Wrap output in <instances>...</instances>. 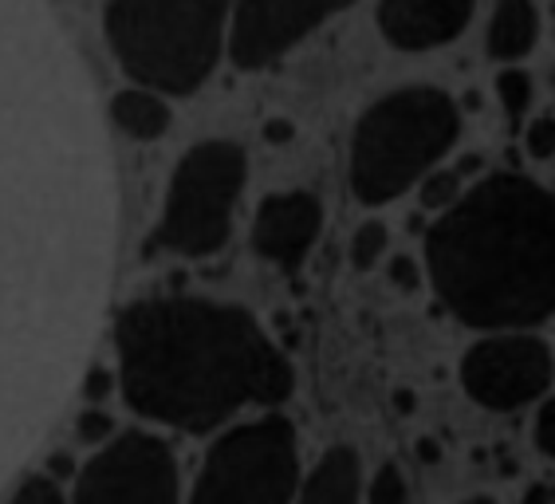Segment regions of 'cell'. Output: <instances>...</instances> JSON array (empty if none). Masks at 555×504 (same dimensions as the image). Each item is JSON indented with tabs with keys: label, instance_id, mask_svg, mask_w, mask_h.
<instances>
[{
	"label": "cell",
	"instance_id": "1",
	"mask_svg": "<svg viewBox=\"0 0 555 504\" xmlns=\"http://www.w3.org/2000/svg\"><path fill=\"white\" fill-rule=\"evenodd\" d=\"M60 245L52 52L28 0H0V469L21 450L40 395Z\"/></svg>",
	"mask_w": 555,
	"mask_h": 504
},
{
	"label": "cell",
	"instance_id": "2",
	"mask_svg": "<svg viewBox=\"0 0 555 504\" xmlns=\"http://www.w3.org/2000/svg\"><path fill=\"white\" fill-rule=\"evenodd\" d=\"M118 383L134 414L209 434L248 406H280L296 387L292 363L236 303L158 296L115 323Z\"/></svg>",
	"mask_w": 555,
	"mask_h": 504
},
{
	"label": "cell",
	"instance_id": "3",
	"mask_svg": "<svg viewBox=\"0 0 555 504\" xmlns=\"http://www.w3.org/2000/svg\"><path fill=\"white\" fill-rule=\"evenodd\" d=\"M438 300L481 332L555 315V194L524 173H489L426 233Z\"/></svg>",
	"mask_w": 555,
	"mask_h": 504
},
{
	"label": "cell",
	"instance_id": "4",
	"mask_svg": "<svg viewBox=\"0 0 555 504\" xmlns=\"http://www.w3.org/2000/svg\"><path fill=\"white\" fill-rule=\"evenodd\" d=\"M233 0H107L111 52L130 79L162 95H193L224 52Z\"/></svg>",
	"mask_w": 555,
	"mask_h": 504
},
{
	"label": "cell",
	"instance_id": "5",
	"mask_svg": "<svg viewBox=\"0 0 555 504\" xmlns=\"http://www.w3.org/2000/svg\"><path fill=\"white\" fill-rule=\"evenodd\" d=\"M461 134L457 103L438 87H402L359 118L351 139V190L363 205H386L426 178Z\"/></svg>",
	"mask_w": 555,
	"mask_h": 504
},
{
	"label": "cell",
	"instance_id": "6",
	"mask_svg": "<svg viewBox=\"0 0 555 504\" xmlns=\"http://www.w3.org/2000/svg\"><path fill=\"white\" fill-rule=\"evenodd\" d=\"M245 178L248 158L236 142L209 139L185 151L166 190L158 229L150 233V248L190 260L221 253L233 233V214Z\"/></svg>",
	"mask_w": 555,
	"mask_h": 504
},
{
	"label": "cell",
	"instance_id": "7",
	"mask_svg": "<svg viewBox=\"0 0 555 504\" xmlns=\"http://www.w3.org/2000/svg\"><path fill=\"white\" fill-rule=\"evenodd\" d=\"M299 493L296 426L280 414L233 426L214 441L190 504H292Z\"/></svg>",
	"mask_w": 555,
	"mask_h": 504
},
{
	"label": "cell",
	"instance_id": "8",
	"mask_svg": "<svg viewBox=\"0 0 555 504\" xmlns=\"http://www.w3.org/2000/svg\"><path fill=\"white\" fill-rule=\"evenodd\" d=\"M75 504H182L173 450L146 429L118 434L79 473Z\"/></svg>",
	"mask_w": 555,
	"mask_h": 504
},
{
	"label": "cell",
	"instance_id": "9",
	"mask_svg": "<svg viewBox=\"0 0 555 504\" xmlns=\"http://www.w3.org/2000/svg\"><path fill=\"white\" fill-rule=\"evenodd\" d=\"M555 378L552 347L540 335H489L461 354V387L485 410L513 414L544 398Z\"/></svg>",
	"mask_w": 555,
	"mask_h": 504
},
{
	"label": "cell",
	"instance_id": "10",
	"mask_svg": "<svg viewBox=\"0 0 555 504\" xmlns=\"http://www.w3.org/2000/svg\"><path fill=\"white\" fill-rule=\"evenodd\" d=\"M351 4L354 0H233L229 55L241 72H260Z\"/></svg>",
	"mask_w": 555,
	"mask_h": 504
},
{
	"label": "cell",
	"instance_id": "11",
	"mask_svg": "<svg viewBox=\"0 0 555 504\" xmlns=\"http://www.w3.org/2000/svg\"><path fill=\"white\" fill-rule=\"evenodd\" d=\"M323 233V202L304 190L272 194L260 202L257 221H253V248L260 257L272 260L276 269L296 272L311 245Z\"/></svg>",
	"mask_w": 555,
	"mask_h": 504
},
{
	"label": "cell",
	"instance_id": "12",
	"mask_svg": "<svg viewBox=\"0 0 555 504\" xmlns=\"http://www.w3.org/2000/svg\"><path fill=\"white\" fill-rule=\"evenodd\" d=\"M477 0H383L378 4V33L398 52H429L457 40L473 21Z\"/></svg>",
	"mask_w": 555,
	"mask_h": 504
},
{
	"label": "cell",
	"instance_id": "13",
	"mask_svg": "<svg viewBox=\"0 0 555 504\" xmlns=\"http://www.w3.org/2000/svg\"><path fill=\"white\" fill-rule=\"evenodd\" d=\"M296 504H363V465L351 445H332L311 477L299 484Z\"/></svg>",
	"mask_w": 555,
	"mask_h": 504
},
{
	"label": "cell",
	"instance_id": "14",
	"mask_svg": "<svg viewBox=\"0 0 555 504\" xmlns=\"http://www.w3.org/2000/svg\"><path fill=\"white\" fill-rule=\"evenodd\" d=\"M535 40H540L535 0H496L492 4L489 36H485V48H489L492 60H501V64L524 60L535 48Z\"/></svg>",
	"mask_w": 555,
	"mask_h": 504
},
{
	"label": "cell",
	"instance_id": "15",
	"mask_svg": "<svg viewBox=\"0 0 555 504\" xmlns=\"http://www.w3.org/2000/svg\"><path fill=\"white\" fill-rule=\"evenodd\" d=\"M111 118L122 134L139 142H154L170 130V107L162 103L158 91L150 87H130V91H118L111 99Z\"/></svg>",
	"mask_w": 555,
	"mask_h": 504
},
{
	"label": "cell",
	"instance_id": "16",
	"mask_svg": "<svg viewBox=\"0 0 555 504\" xmlns=\"http://www.w3.org/2000/svg\"><path fill=\"white\" fill-rule=\"evenodd\" d=\"M465 194V173L457 166H434V170L417 182V202L429 214H446L449 205H457Z\"/></svg>",
	"mask_w": 555,
	"mask_h": 504
},
{
	"label": "cell",
	"instance_id": "17",
	"mask_svg": "<svg viewBox=\"0 0 555 504\" xmlns=\"http://www.w3.org/2000/svg\"><path fill=\"white\" fill-rule=\"evenodd\" d=\"M386 248H390V229L383 221H366L351 236V264L359 272H371L386 257Z\"/></svg>",
	"mask_w": 555,
	"mask_h": 504
},
{
	"label": "cell",
	"instance_id": "18",
	"mask_svg": "<svg viewBox=\"0 0 555 504\" xmlns=\"http://www.w3.org/2000/svg\"><path fill=\"white\" fill-rule=\"evenodd\" d=\"M532 76L520 72V67H504L501 76H496V99H501L504 115L513 118H524V111L532 107Z\"/></svg>",
	"mask_w": 555,
	"mask_h": 504
},
{
	"label": "cell",
	"instance_id": "19",
	"mask_svg": "<svg viewBox=\"0 0 555 504\" xmlns=\"http://www.w3.org/2000/svg\"><path fill=\"white\" fill-rule=\"evenodd\" d=\"M366 504H410L406 477L395 462H386L383 469L374 473L371 484H366Z\"/></svg>",
	"mask_w": 555,
	"mask_h": 504
},
{
	"label": "cell",
	"instance_id": "20",
	"mask_svg": "<svg viewBox=\"0 0 555 504\" xmlns=\"http://www.w3.org/2000/svg\"><path fill=\"white\" fill-rule=\"evenodd\" d=\"M524 151L532 154L535 161H547L555 154V118L552 115H540L528 122L524 130Z\"/></svg>",
	"mask_w": 555,
	"mask_h": 504
},
{
	"label": "cell",
	"instance_id": "21",
	"mask_svg": "<svg viewBox=\"0 0 555 504\" xmlns=\"http://www.w3.org/2000/svg\"><path fill=\"white\" fill-rule=\"evenodd\" d=\"M9 504H67V501L52 477H28V481H21V489L9 496Z\"/></svg>",
	"mask_w": 555,
	"mask_h": 504
},
{
	"label": "cell",
	"instance_id": "22",
	"mask_svg": "<svg viewBox=\"0 0 555 504\" xmlns=\"http://www.w3.org/2000/svg\"><path fill=\"white\" fill-rule=\"evenodd\" d=\"M535 450L555 462V398H544L535 410Z\"/></svg>",
	"mask_w": 555,
	"mask_h": 504
},
{
	"label": "cell",
	"instance_id": "23",
	"mask_svg": "<svg viewBox=\"0 0 555 504\" xmlns=\"http://www.w3.org/2000/svg\"><path fill=\"white\" fill-rule=\"evenodd\" d=\"M83 441H91V445H99V441H107L111 434H115V422H111V414H103V410H87V414H79V429H75Z\"/></svg>",
	"mask_w": 555,
	"mask_h": 504
},
{
	"label": "cell",
	"instance_id": "24",
	"mask_svg": "<svg viewBox=\"0 0 555 504\" xmlns=\"http://www.w3.org/2000/svg\"><path fill=\"white\" fill-rule=\"evenodd\" d=\"M386 276H390V284L402 292H417V284H422V272H417V264L410 257H390Z\"/></svg>",
	"mask_w": 555,
	"mask_h": 504
},
{
	"label": "cell",
	"instance_id": "25",
	"mask_svg": "<svg viewBox=\"0 0 555 504\" xmlns=\"http://www.w3.org/2000/svg\"><path fill=\"white\" fill-rule=\"evenodd\" d=\"M83 395L91 398V402H99V398H107V395H111V375H107V371H103V366H95V371L87 375Z\"/></svg>",
	"mask_w": 555,
	"mask_h": 504
},
{
	"label": "cell",
	"instance_id": "26",
	"mask_svg": "<svg viewBox=\"0 0 555 504\" xmlns=\"http://www.w3.org/2000/svg\"><path fill=\"white\" fill-rule=\"evenodd\" d=\"M414 453H417V462L422 465H438L441 462V441L438 438H417Z\"/></svg>",
	"mask_w": 555,
	"mask_h": 504
},
{
	"label": "cell",
	"instance_id": "27",
	"mask_svg": "<svg viewBox=\"0 0 555 504\" xmlns=\"http://www.w3.org/2000/svg\"><path fill=\"white\" fill-rule=\"evenodd\" d=\"M520 504H555L552 501V484H544V481L528 484V489H524V496H520Z\"/></svg>",
	"mask_w": 555,
	"mask_h": 504
},
{
	"label": "cell",
	"instance_id": "28",
	"mask_svg": "<svg viewBox=\"0 0 555 504\" xmlns=\"http://www.w3.org/2000/svg\"><path fill=\"white\" fill-rule=\"evenodd\" d=\"M414 406H417L414 390H395V410H398V414H414Z\"/></svg>",
	"mask_w": 555,
	"mask_h": 504
},
{
	"label": "cell",
	"instance_id": "29",
	"mask_svg": "<svg viewBox=\"0 0 555 504\" xmlns=\"http://www.w3.org/2000/svg\"><path fill=\"white\" fill-rule=\"evenodd\" d=\"M501 473H504V477H513V473H516L513 453H501Z\"/></svg>",
	"mask_w": 555,
	"mask_h": 504
},
{
	"label": "cell",
	"instance_id": "30",
	"mask_svg": "<svg viewBox=\"0 0 555 504\" xmlns=\"http://www.w3.org/2000/svg\"><path fill=\"white\" fill-rule=\"evenodd\" d=\"M461 504H496L492 496H469V501H461Z\"/></svg>",
	"mask_w": 555,
	"mask_h": 504
},
{
	"label": "cell",
	"instance_id": "31",
	"mask_svg": "<svg viewBox=\"0 0 555 504\" xmlns=\"http://www.w3.org/2000/svg\"><path fill=\"white\" fill-rule=\"evenodd\" d=\"M552 501H555V484H552Z\"/></svg>",
	"mask_w": 555,
	"mask_h": 504
}]
</instances>
